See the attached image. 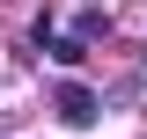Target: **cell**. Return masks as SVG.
Wrapping results in <instances>:
<instances>
[{"label":"cell","mask_w":147,"mask_h":139,"mask_svg":"<svg viewBox=\"0 0 147 139\" xmlns=\"http://www.w3.org/2000/svg\"><path fill=\"white\" fill-rule=\"evenodd\" d=\"M96 110H103V103H96V88L59 81V117H66V124H96Z\"/></svg>","instance_id":"obj_1"},{"label":"cell","mask_w":147,"mask_h":139,"mask_svg":"<svg viewBox=\"0 0 147 139\" xmlns=\"http://www.w3.org/2000/svg\"><path fill=\"white\" fill-rule=\"evenodd\" d=\"M52 59L59 66H81V59H88V37H52Z\"/></svg>","instance_id":"obj_2"}]
</instances>
